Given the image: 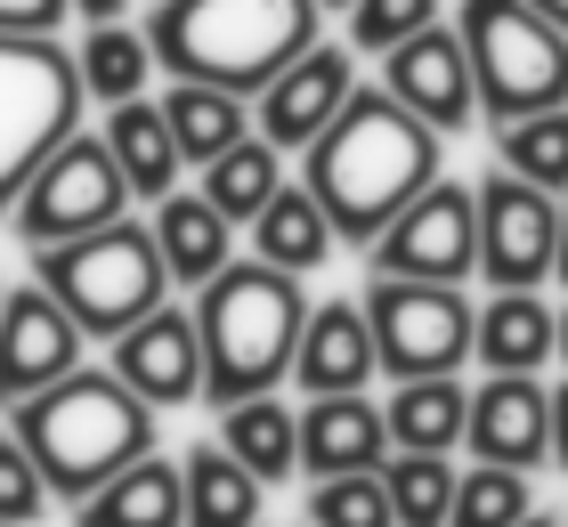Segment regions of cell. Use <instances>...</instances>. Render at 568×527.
Segmentation results:
<instances>
[{"label":"cell","instance_id":"5","mask_svg":"<svg viewBox=\"0 0 568 527\" xmlns=\"http://www.w3.org/2000/svg\"><path fill=\"white\" fill-rule=\"evenodd\" d=\"M33 284H49L90 341L131 333L146 308L171 301V268H163V252H154V227L131 220V211L106 220V227H90V235L41 244L33 252Z\"/></svg>","mask_w":568,"mask_h":527},{"label":"cell","instance_id":"12","mask_svg":"<svg viewBox=\"0 0 568 527\" xmlns=\"http://www.w3.org/2000/svg\"><path fill=\"white\" fill-rule=\"evenodd\" d=\"M82 341L90 333L65 316V301L49 284H9V301H0V406L65 382L82 365Z\"/></svg>","mask_w":568,"mask_h":527},{"label":"cell","instance_id":"45","mask_svg":"<svg viewBox=\"0 0 568 527\" xmlns=\"http://www.w3.org/2000/svg\"><path fill=\"white\" fill-rule=\"evenodd\" d=\"M0 527H9V519H0Z\"/></svg>","mask_w":568,"mask_h":527},{"label":"cell","instance_id":"44","mask_svg":"<svg viewBox=\"0 0 568 527\" xmlns=\"http://www.w3.org/2000/svg\"><path fill=\"white\" fill-rule=\"evenodd\" d=\"M0 301H9V284H0Z\"/></svg>","mask_w":568,"mask_h":527},{"label":"cell","instance_id":"33","mask_svg":"<svg viewBox=\"0 0 568 527\" xmlns=\"http://www.w3.org/2000/svg\"><path fill=\"white\" fill-rule=\"evenodd\" d=\"M308 527H398L382 470H342V479H308Z\"/></svg>","mask_w":568,"mask_h":527},{"label":"cell","instance_id":"37","mask_svg":"<svg viewBox=\"0 0 568 527\" xmlns=\"http://www.w3.org/2000/svg\"><path fill=\"white\" fill-rule=\"evenodd\" d=\"M552 463H568V374L552 382Z\"/></svg>","mask_w":568,"mask_h":527},{"label":"cell","instance_id":"43","mask_svg":"<svg viewBox=\"0 0 568 527\" xmlns=\"http://www.w3.org/2000/svg\"><path fill=\"white\" fill-rule=\"evenodd\" d=\"M317 9H349V0H317Z\"/></svg>","mask_w":568,"mask_h":527},{"label":"cell","instance_id":"10","mask_svg":"<svg viewBox=\"0 0 568 527\" xmlns=\"http://www.w3.org/2000/svg\"><path fill=\"white\" fill-rule=\"evenodd\" d=\"M479 211V276L487 293H545L552 284V244H560V195L511 179L504 163L471 188Z\"/></svg>","mask_w":568,"mask_h":527},{"label":"cell","instance_id":"40","mask_svg":"<svg viewBox=\"0 0 568 527\" xmlns=\"http://www.w3.org/2000/svg\"><path fill=\"white\" fill-rule=\"evenodd\" d=\"M528 9L545 17V24H560V33H568V0H528Z\"/></svg>","mask_w":568,"mask_h":527},{"label":"cell","instance_id":"29","mask_svg":"<svg viewBox=\"0 0 568 527\" xmlns=\"http://www.w3.org/2000/svg\"><path fill=\"white\" fill-rule=\"evenodd\" d=\"M73 65H82V98H98V105H122V98H146L154 49H146V33H139V24L106 17V24H90V33H82Z\"/></svg>","mask_w":568,"mask_h":527},{"label":"cell","instance_id":"17","mask_svg":"<svg viewBox=\"0 0 568 527\" xmlns=\"http://www.w3.org/2000/svg\"><path fill=\"white\" fill-rule=\"evenodd\" d=\"M382 374L374 357V325L357 301H317L301 325V349H293V382L308 398H342V389H366Z\"/></svg>","mask_w":568,"mask_h":527},{"label":"cell","instance_id":"23","mask_svg":"<svg viewBox=\"0 0 568 527\" xmlns=\"http://www.w3.org/2000/svg\"><path fill=\"white\" fill-rule=\"evenodd\" d=\"M333 252H342V235H333L325 203L308 195L301 179H284V188L261 203V220H252V260H268L284 276H308V268H325Z\"/></svg>","mask_w":568,"mask_h":527},{"label":"cell","instance_id":"36","mask_svg":"<svg viewBox=\"0 0 568 527\" xmlns=\"http://www.w3.org/2000/svg\"><path fill=\"white\" fill-rule=\"evenodd\" d=\"M73 0H0V33H58Z\"/></svg>","mask_w":568,"mask_h":527},{"label":"cell","instance_id":"13","mask_svg":"<svg viewBox=\"0 0 568 527\" xmlns=\"http://www.w3.org/2000/svg\"><path fill=\"white\" fill-rule=\"evenodd\" d=\"M382 90H390L415 122H430L438 139L479 122L471 58H463V33H455V24H423V33H406L398 49H382Z\"/></svg>","mask_w":568,"mask_h":527},{"label":"cell","instance_id":"26","mask_svg":"<svg viewBox=\"0 0 568 527\" xmlns=\"http://www.w3.org/2000/svg\"><path fill=\"white\" fill-rule=\"evenodd\" d=\"M179 479H187V527H261V479L227 455L220 438H203L179 455Z\"/></svg>","mask_w":568,"mask_h":527},{"label":"cell","instance_id":"14","mask_svg":"<svg viewBox=\"0 0 568 527\" xmlns=\"http://www.w3.org/2000/svg\"><path fill=\"white\" fill-rule=\"evenodd\" d=\"M463 455L504 463V470H545L552 463V382L545 374H487L471 389V422H463Z\"/></svg>","mask_w":568,"mask_h":527},{"label":"cell","instance_id":"24","mask_svg":"<svg viewBox=\"0 0 568 527\" xmlns=\"http://www.w3.org/2000/svg\"><path fill=\"white\" fill-rule=\"evenodd\" d=\"M390 446L398 455H463V422H471V389L455 374H430V382H390Z\"/></svg>","mask_w":568,"mask_h":527},{"label":"cell","instance_id":"4","mask_svg":"<svg viewBox=\"0 0 568 527\" xmlns=\"http://www.w3.org/2000/svg\"><path fill=\"white\" fill-rule=\"evenodd\" d=\"M301 325H308L301 276L268 268V260H227V268L195 293L203 398H212V406H236V398H261V389L293 382Z\"/></svg>","mask_w":568,"mask_h":527},{"label":"cell","instance_id":"42","mask_svg":"<svg viewBox=\"0 0 568 527\" xmlns=\"http://www.w3.org/2000/svg\"><path fill=\"white\" fill-rule=\"evenodd\" d=\"M560 365H568V308H560Z\"/></svg>","mask_w":568,"mask_h":527},{"label":"cell","instance_id":"3","mask_svg":"<svg viewBox=\"0 0 568 527\" xmlns=\"http://www.w3.org/2000/svg\"><path fill=\"white\" fill-rule=\"evenodd\" d=\"M317 0H154L139 33L154 49V73L171 82L261 98L301 49H317Z\"/></svg>","mask_w":568,"mask_h":527},{"label":"cell","instance_id":"2","mask_svg":"<svg viewBox=\"0 0 568 527\" xmlns=\"http://www.w3.org/2000/svg\"><path fill=\"white\" fill-rule=\"evenodd\" d=\"M17 446L41 463V487L58 504H82L106 479H122L139 455H154V406L139 398L114 365H73L65 382L33 389L9 406Z\"/></svg>","mask_w":568,"mask_h":527},{"label":"cell","instance_id":"25","mask_svg":"<svg viewBox=\"0 0 568 527\" xmlns=\"http://www.w3.org/2000/svg\"><path fill=\"white\" fill-rule=\"evenodd\" d=\"M220 446L236 455L261 487H284L301 470V414L276 398V389H261V398H236L220 406Z\"/></svg>","mask_w":568,"mask_h":527},{"label":"cell","instance_id":"1","mask_svg":"<svg viewBox=\"0 0 568 527\" xmlns=\"http://www.w3.org/2000/svg\"><path fill=\"white\" fill-rule=\"evenodd\" d=\"M438 146L447 139L430 122H415L382 82H357L342 114L301 146V188L325 203V220L349 252H366L438 179Z\"/></svg>","mask_w":568,"mask_h":527},{"label":"cell","instance_id":"6","mask_svg":"<svg viewBox=\"0 0 568 527\" xmlns=\"http://www.w3.org/2000/svg\"><path fill=\"white\" fill-rule=\"evenodd\" d=\"M463 58H471V90H479V122H520L568 105V33L545 24L528 0H463L455 17Z\"/></svg>","mask_w":568,"mask_h":527},{"label":"cell","instance_id":"21","mask_svg":"<svg viewBox=\"0 0 568 527\" xmlns=\"http://www.w3.org/2000/svg\"><path fill=\"white\" fill-rule=\"evenodd\" d=\"M73 527H187V479L171 455H139L122 479L73 504Z\"/></svg>","mask_w":568,"mask_h":527},{"label":"cell","instance_id":"18","mask_svg":"<svg viewBox=\"0 0 568 527\" xmlns=\"http://www.w3.org/2000/svg\"><path fill=\"white\" fill-rule=\"evenodd\" d=\"M390 455V422L366 389H342V398H308L301 406V470L308 479H342V470H382Z\"/></svg>","mask_w":568,"mask_h":527},{"label":"cell","instance_id":"34","mask_svg":"<svg viewBox=\"0 0 568 527\" xmlns=\"http://www.w3.org/2000/svg\"><path fill=\"white\" fill-rule=\"evenodd\" d=\"M423 24H438V0H349V49H366V58L398 49Z\"/></svg>","mask_w":568,"mask_h":527},{"label":"cell","instance_id":"16","mask_svg":"<svg viewBox=\"0 0 568 527\" xmlns=\"http://www.w3.org/2000/svg\"><path fill=\"white\" fill-rule=\"evenodd\" d=\"M106 365L122 382L139 389V398L163 414V406H195L203 398V341H195V308H146L131 333H114L106 341Z\"/></svg>","mask_w":568,"mask_h":527},{"label":"cell","instance_id":"38","mask_svg":"<svg viewBox=\"0 0 568 527\" xmlns=\"http://www.w3.org/2000/svg\"><path fill=\"white\" fill-rule=\"evenodd\" d=\"M73 9H82L90 24H106V17H122V9H131V0H73Z\"/></svg>","mask_w":568,"mask_h":527},{"label":"cell","instance_id":"30","mask_svg":"<svg viewBox=\"0 0 568 527\" xmlns=\"http://www.w3.org/2000/svg\"><path fill=\"white\" fill-rule=\"evenodd\" d=\"M496 163L511 179H528V188H545V195H568V105L496 122Z\"/></svg>","mask_w":568,"mask_h":527},{"label":"cell","instance_id":"11","mask_svg":"<svg viewBox=\"0 0 568 527\" xmlns=\"http://www.w3.org/2000/svg\"><path fill=\"white\" fill-rule=\"evenodd\" d=\"M374 276H415V284H463L479 276V211H471V188H455L447 171L398 211L390 227L366 244Z\"/></svg>","mask_w":568,"mask_h":527},{"label":"cell","instance_id":"27","mask_svg":"<svg viewBox=\"0 0 568 527\" xmlns=\"http://www.w3.org/2000/svg\"><path fill=\"white\" fill-rule=\"evenodd\" d=\"M163 122H171V139H179V154L203 171L212 154H227L236 139H252V98H227V90H203V82H171L163 98Z\"/></svg>","mask_w":568,"mask_h":527},{"label":"cell","instance_id":"8","mask_svg":"<svg viewBox=\"0 0 568 527\" xmlns=\"http://www.w3.org/2000/svg\"><path fill=\"white\" fill-rule=\"evenodd\" d=\"M357 308H366V325H374V357H382L390 382H430V374H463V365H471L479 308L463 301V284L374 276Z\"/></svg>","mask_w":568,"mask_h":527},{"label":"cell","instance_id":"9","mask_svg":"<svg viewBox=\"0 0 568 527\" xmlns=\"http://www.w3.org/2000/svg\"><path fill=\"white\" fill-rule=\"evenodd\" d=\"M131 203L139 195H131V179H122V163L106 154V139H98V130H73V139L24 179V195L9 203V227H17L24 252H41V244H65V235H90V227L122 220Z\"/></svg>","mask_w":568,"mask_h":527},{"label":"cell","instance_id":"22","mask_svg":"<svg viewBox=\"0 0 568 527\" xmlns=\"http://www.w3.org/2000/svg\"><path fill=\"white\" fill-rule=\"evenodd\" d=\"M98 139H106V154L122 163V179H131L139 203H163L179 188V171H187V154H179V139H171V122H163L154 98L106 105V130H98Z\"/></svg>","mask_w":568,"mask_h":527},{"label":"cell","instance_id":"7","mask_svg":"<svg viewBox=\"0 0 568 527\" xmlns=\"http://www.w3.org/2000/svg\"><path fill=\"white\" fill-rule=\"evenodd\" d=\"M82 130V65L58 33H0V211Z\"/></svg>","mask_w":568,"mask_h":527},{"label":"cell","instance_id":"32","mask_svg":"<svg viewBox=\"0 0 568 527\" xmlns=\"http://www.w3.org/2000/svg\"><path fill=\"white\" fill-rule=\"evenodd\" d=\"M528 511H536V487H528V470H504V463H463L447 527H520Z\"/></svg>","mask_w":568,"mask_h":527},{"label":"cell","instance_id":"19","mask_svg":"<svg viewBox=\"0 0 568 527\" xmlns=\"http://www.w3.org/2000/svg\"><path fill=\"white\" fill-rule=\"evenodd\" d=\"M471 357L487 374H545L560 357V308L545 293H487L471 325Z\"/></svg>","mask_w":568,"mask_h":527},{"label":"cell","instance_id":"20","mask_svg":"<svg viewBox=\"0 0 568 527\" xmlns=\"http://www.w3.org/2000/svg\"><path fill=\"white\" fill-rule=\"evenodd\" d=\"M154 252H163V268H171V284H195V293H203V284H212L220 268H227V260H236V227H227L220 220V211H212V195H163V203H154Z\"/></svg>","mask_w":568,"mask_h":527},{"label":"cell","instance_id":"28","mask_svg":"<svg viewBox=\"0 0 568 527\" xmlns=\"http://www.w3.org/2000/svg\"><path fill=\"white\" fill-rule=\"evenodd\" d=\"M276 188H284V154L261 139V130L203 163V195H212V211H220L227 227H252V220H261V203H268Z\"/></svg>","mask_w":568,"mask_h":527},{"label":"cell","instance_id":"31","mask_svg":"<svg viewBox=\"0 0 568 527\" xmlns=\"http://www.w3.org/2000/svg\"><path fill=\"white\" fill-rule=\"evenodd\" d=\"M455 479H463V463L455 455H382V487H390V511L398 527H447L455 511Z\"/></svg>","mask_w":568,"mask_h":527},{"label":"cell","instance_id":"15","mask_svg":"<svg viewBox=\"0 0 568 527\" xmlns=\"http://www.w3.org/2000/svg\"><path fill=\"white\" fill-rule=\"evenodd\" d=\"M349 90H357V65H349V49H333V41H317V49H301L293 65L276 73V82L252 98V130L276 146V154H301L317 130L349 105Z\"/></svg>","mask_w":568,"mask_h":527},{"label":"cell","instance_id":"35","mask_svg":"<svg viewBox=\"0 0 568 527\" xmlns=\"http://www.w3.org/2000/svg\"><path fill=\"white\" fill-rule=\"evenodd\" d=\"M49 504V487H41V463L17 446V430H0V519L9 527H33Z\"/></svg>","mask_w":568,"mask_h":527},{"label":"cell","instance_id":"39","mask_svg":"<svg viewBox=\"0 0 568 527\" xmlns=\"http://www.w3.org/2000/svg\"><path fill=\"white\" fill-rule=\"evenodd\" d=\"M552 284L568 293V211H560V244H552Z\"/></svg>","mask_w":568,"mask_h":527},{"label":"cell","instance_id":"41","mask_svg":"<svg viewBox=\"0 0 568 527\" xmlns=\"http://www.w3.org/2000/svg\"><path fill=\"white\" fill-rule=\"evenodd\" d=\"M520 527H568V519H545V511H528V519H520Z\"/></svg>","mask_w":568,"mask_h":527}]
</instances>
